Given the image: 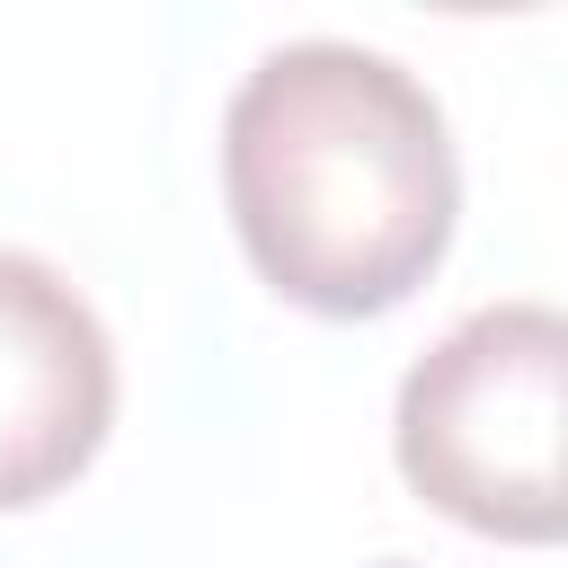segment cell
Instances as JSON below:
<instances>
[{
	"label": "cell",
	"instance_id": "6da1fadb",
	"mask_svg": "<svg viewBox=\"0 0 568 568\" xmlns=\"http://www.w3.org/2000/svg\"><path fill=\"white\" fill-rule=\"evenodd\" d=\"M222 195L248 266L284 302L373 320L435 275L462 213V169L444 106L408 62L302 36L257 53L231 89Z\"/></svg>",
	"mask_w": 568,
	"mask_h": 568
},
{
	"label": "cell",
	"instance_id": "277c9868",
	"mask_svg": "<svg viewBox=\"0 0 568 568\" xmlns=\"http://www.w3.org/2000/svg\"><path fill=\"white\" fill-rule=\"evenodd\" d=\"M382 568H408V559H382Z\"/></svg>",
	"mask_w": 568,
	"mask_h": 568
},
{
	"label": "cell",
	"instance_id": "7a4b0ae2",
	"mask_svg": "<svg viewBox=\"0 0 568 568\" xmlns=\"http://www.w3.org/2000/svg\"><path fill=\"white\" fill-rule=\"evenodd\" d=\"M559 417L568 320L550 302H488L408 364L390 453L435 515L497 541H559Z\"/></svg>",
	"mask_w": 568,
	"mask_h": 568
},
{
	"label": "cell",
	"instance_id": "3957f363",
	"mask_svg": "<svg viewBox=\"0 0 568 568\" xmlns=\"http://www.w3.org/2000/svg\"><path fill=\"white\" fill-rule=\"evenodd\" d=\"M115 417V346L71 275L0 248V506L71 488Z\"/></svg>",
	"mask_w": 568,
	"mask_h": 568
}]
</instances>
